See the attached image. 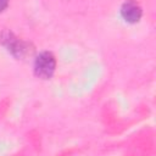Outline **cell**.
<instances>
[{
  "mask_svg": "<svg viewBox=\"0 0 156 156\" xmlns=\"http://www.w3.org/2000/svg\"><path fill=\"white\" fill-rule=\"evenodd\" d=\"M56 68V58L52 52L50 51H41L39 52L33 62V71L38 78L41 79H50Z\"/></svg>",
  "mask_w": 156,
  "mask_h": 156,
  "instance_id": "6da1fadb",
  "label": "cell"
},
{
  "mask_svg": "<svg viewBox=\"0 0 156 156\" xmlns=\"http://www.w3.org/2000/svg\"><path fill=\"white\" fill-rule=\"evenodd\" d=\"M0 44L15 58H23L29 52V44L18 39L10 30H4L0 34Z\"/></svg>",
  "mask_w": 156,
  "mask_h": 156,
  "instance_id": "7a4b0ae2",
  "label": "cell"
},
{
  "mask_svg": "<svg viewBox=\"0 0 156 156\" xmlns=\"http://www.w3.org/2000/svg\"><path fill=\"white\" fill-rule=\"evenodd\" d=\"M119 15L126 23L135 24L143 17V9L135 0H126L119 7Z\"/></svg>",
  "mask_w": 156,
  "mask_h": 156,
  "instance_id": "3957f363",
  "label": "cell"
},
{
  "mask_svg": "<svg viewBox=\"0 0 156 156\" xmlns=\"http://www.w3.org/2000/svg\"><path fill=\"white\" fill-rule=\"evenodd\" d=\"M9 2H10V0H0V13L7 9Z\"/></svg>",
  "mask_w": 156,
  "mask_h": 156,
  "instance_id": "277c9868",
  "label": "cell"
}]
</instances>
